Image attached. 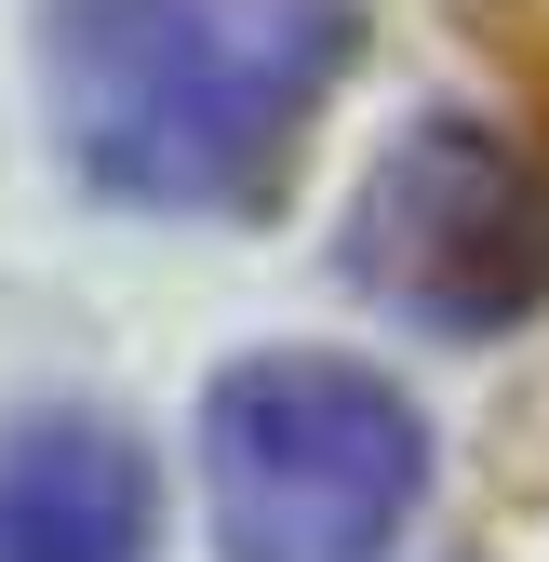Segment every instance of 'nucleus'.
<instances>
[{
  "mask_svg": "<svg viewBox=\"0 0 549 562\" xmlns=\"http://www.w3.org/2000/svg\"><path fill=\"white\" fill-rule=\"evenodd\" d=\"M362 54V0H54L41 94L81 188L134 215H255Z\"/></svg>",
  "mask_w": 549,
  "mask_h": 562,
  "instance_id": "obj_1",
  "label": "nucleus"
},
{
  "mask_svg": "<svg viewBox=\"0 0 549 562\" xmlns=\"http://www.w3.org/2000/svg\"><path fill=\"white\" fill-rule=\"evenodd\" d=\"M201 496L228 562H389L429 509V415L349 348H255L201 389Z\"/></svg>",
  "mask_w": 549,
  "mask_h": 562,
  "instance_id": "obj_2",
  "label": "nucleus"
},
{
  "mask_svg": "<svg viewBox=\"0 0 549 562\" xmlns=\"http://www.w3.org/2000/svg\"><path fill=\"white\" fill-rule=\"evenodd\" d=\"M335 268L416 335H509L549 308V175L469 108H416L349 188Z\"/></svg>",
  "mask_w": 549,
  "mask_h": 562,
  "instance_id": "obj_3",
  "label": "nucleus"
},
{
  "mask_svg": "<svg viewBox=\"0 0 549 562\" xmlns=\"http://www.w3.org/2000/svg\"><path fill=\"white\" fill-rule=\"evenodd\" d=\"M0 562H161V456L108 415L0 429Z\"/></svg>",
  "mask_w": 549,
  "mask_h": 562,
  "instance_id": "obj_4",
  "label": "nucleus"
}]
</instances>
